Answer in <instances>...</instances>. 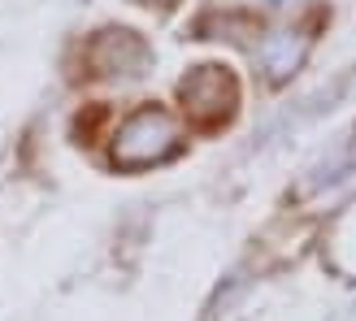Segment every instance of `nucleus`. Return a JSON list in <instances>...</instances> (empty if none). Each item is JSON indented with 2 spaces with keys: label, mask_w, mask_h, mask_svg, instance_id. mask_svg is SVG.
Instances as JSON below:
<instances>
[{
  "label": "nucleus",
  "mask_w": 356,
  "mask_h": 321,
  "mask_svg": "<svg viewBox=\"0 0 356 321\" xmlns=\"http://www.w3.org/2000/svg\"><path fill=\"white\" fill-rule=\"evenodd\" d=\"M174 144H178L174 122H170L161 109H139L127 126H122L113 156L122 160V165L139 170V165H152V160H165V156L174 152Z\"/></svg>",
  "instance_id": "1"
},
{
  "label": "nucleus",
  "mask_w": 356,
  "mask_h": 321,
  "mask_svg": "<svg viewBox=\"0 0 356 321\" xmlns=\"http://www.w3.org/2000/svg\"><path fill=\"white\" fill-rule=\"evenodd\" d=\"M183 104H191L195 117H226L235 104V79L226 74V65H200L191 79H183Z\"/></svg>",
  "instance_id": "2"
}]
</instances>
